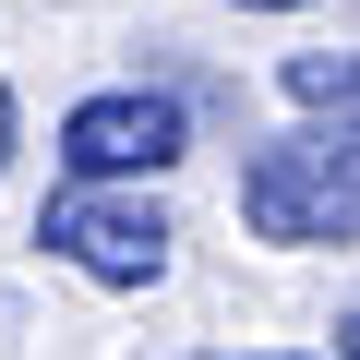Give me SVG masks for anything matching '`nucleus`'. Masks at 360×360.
I'll use <instances>...</instances> for the list:
<instances>
[{"label": "nucleus", "mask_w": 360, "mask_h": 360, "mask_svg": "<svg viewBox=\"0 0 360 360\" xmlns=\"http://www.w3.org/2000/svg\"><path fill=\"white\" fill-rule=\"evenodd\" d=\"M168 205L144 193V180H60V193L37 205V252H60L72 276L96 288H156L168 276Z\"/></svg>", "instance_id": "obj_2"}, {"label": "nucleus", "mask_w": 360, "mask_h": 360, "mask_svg": "<svg viewBox=\"0 0 360 360\" xmlns=\"http://www.w3.org/2000/svg\"><path fill=\"white\" fill-rule=\"evenodd\" d=\"M336 360H360V312H348V324H336Z\"/></svg>", "instance_id": "obj_7"}, {"label": "nucleus", "mask_w": 360, "mask_h": 360, "mask_svg": "<svg viewBox=\"0 0 360 360\" xmlns=\"http://www.w3.org/2000/svg\"><path fill=\"white\" fill-rule=\"evenodd\" d=\"M205 360H300V348H205Z\"/></svg>", "instance_id": "obj_5"}, {"label": "nucleus", "mask_w": 360, "mask_h": 360, "mask_svg": "<svg viewBox=\"0 0 360 360\" xmlns=\"http://www.w3.org/2000/svg\"><path fill=\"white\" fill-rule=\"evenodd\" d=\"M180 144H193V120L156 84H108V96H84L60 120V168L72 180H156V168H180Z\"/></svg>", "instance_id": "obj_3"}, {"label": "nucleus", "mask_w": 360, "mask_h": 360, "mask_svg": "<svg viewBox=\"0 0 360 360\" xmlns=\"http://www.w3.org/2000/svg\"><path fill=\"white\" fill-rule=\"evenodd\" d=\"M0 168H13V84H0Z\"/></svg>", "instance_id": "obj_6"}, {"label": "nucleus", "mask_w": 360, "mask_h": 360, "mask_svg": "<svg viewBox=\"0 0 360 360\" xmlns=\"http://www.w3.org/2000/svg\"><path fill=\"white\" fill-rule=\"evenodd\" d=\"M288 96H300V108L360 120V49H336V60H324V49H300V60H288Z\"/></svg>", "instance_id": "obj_4"}, {"label": "nucleus", "mask_w": 360, "mask_h": 360, "mask_svg": "<svg viewBox=\"0 0 360 360\" xmlns=\"http://www.w3.org/2000/svg\"><path fill=\"white\" fill-rule=\"evenodd\" d=\"M240 13H312V0H240Z\"/></svg>", "instance_id": "obj_8"}, {"label": "nucleus", "mask_w": 360, "mask_h": 360, "mask_svg": "<svg viewBox=\"0 0 360 360\" xmlns=\"http://www.w3.org/2000/svg\"><path fill=\"white\" fill-rule=\"evenodd\" d=\"M240 217H252V240L348 252V240H360V120H300V132L252 144V168H240Z\"/></svg>", "instance_id": "obj_1"}]
</instances>
